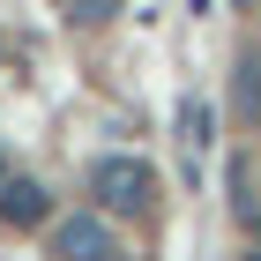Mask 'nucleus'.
<instances>
[{"label":"nucleus","instance_id":"nucleus-1","mask_svg":"<svg viewBox=\"0 0 261 261\" xmlns=\"http://www.w3.org/2000/svg\"><path fill=\"white\" fill-rule=\"evenodd\" d=\"M90 201H97L105 217H149L157 172H149L142 157H97L90 164Z\"/></svg>","mask_w":261,"mask_h":261},{"label":"nucleus","instance_id":"nucleus-2","mask_svg":"<svg viewBox=\"0 0 261 261\" xmlns=\"http://www.w3.org/2000/svg\"><path fill=\"white\" fill-rule=\"evenodd\" d=\"M53 254L60 261H112V224L105 209H75V217H53Z\"/></svg>","mask_w":261,"mask_h":261},{"label":"nucleus","instance_id":"nucleus-3","mask_svg":"<svg viewBox=\"0 0 261 261\" xmlns=\"http://www.w3.org/2000/svg\"><path fill=\"white\" fill-rule=\"evenodd\" d=\"M53 224V194L38 179H0V231H38Z\"/></svg>","mask_w":261,"mask_h":261},{"label":"nucleus","instance_id":"nucleus-4","mask_svg":"<svg viewBox=\"0 0 261 261\" xmlns=\"http://www.w3.org/2000/svg\"><path fill=\"white\" fill-rule=\"evenodd\" d=\"M231 112H239V127L261 135V60H239V67H231Z\"/></svg>","mask_w":261,"mask_h":261},{"label":"nucleus","instance_id":"nucleus-5","mask_svg":"<svg viewBox=\"0 0 261 261\" xmlns=\"http://www.w3.org/2000/svg\"><path fill=\"white\" fill-rule=\"evenodd\" d=\"M209 135H217V112H209L201 97H187V105H179V149H187V164L209 149Z\"/></svg>","mask_w":261,"mask_h":261},{"label":"nucleus","instance_id":"nucleus-6","mask_svg":"<svg viewBox=\"0 0 261 261\" xmlns=\"http://www.w3.org/2000/svg\"><path fill=\"white\" fill-rule=\"evenodd\" d=\"M67 15H75V22H112L120 0H67Z\"/></svg>","mask_w":261,"mask_h":261},{"label":"nucleus","instance_id":"nucleus-7","mask_svg":"<svg viewBox=\"0 0 261 261\" xmlns=\"http://www.w3.org/2000/svg\"><path fill=\"white\" fill-rule=\"evenodd\" d=\"M0 179H8V164H0Z\"/></svg>","mask_w":261,"mask_h":261}]
</instances>
